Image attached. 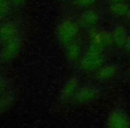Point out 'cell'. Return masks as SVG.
I'll return each instance as SVG.
<instances>
[{
	"instance_id": "6da1fadb",
	"label": "cell",
	"mask_w": 130,
	"mask_h": 128,
	"mask_svg": "<svg viewBox=\"0 0 130 128\" xmlns=\"http://www.w3.org/2000/svg\"><path fill=\"white\" fill-rule=\"evenodd\" d=\"M108 124L111 127H128L130 126V121L124 112L116 110L110 114Z\"/></svg>"
},
{
	"instance_id": "7a4b0ae2",
	"label": "cell",
	"mask_w": 130,
	"mask_h": 128,
	"mask_svg": "<svg viewBox=\"0 0 130 128\" xmlns=\"http://www.w3.org/2000/svg\"><path fill=\"white\" fill-rule=\"evenodd\" d=\"M127 32L126 29L123 26H118L115 28L113 33H112V38L113 42L119 46H124L126 40L127 38Z\"/></svg>"
},
{
	"instance_id": "3957f363",
	"label": "cell",
	"mask_w": 130,
	"mask_h": 128,
	"mask_svg": "<svg viewBox=\"0 0 130 128\" xmlns=\"http://www.w3.org/2000/svg\"><path fill=\"white\" fill-rule=\"evenodd\" d=\"M128 10H129V7H128L127 4H126L124 1L114 2V4L111 6V12L115 15H118V16L126 15Z\"/></svg>"
},
{
	"instance_id": "277c9868",
	"label": "cell",
	"mask_w": 130,
	"mask_h": 128,
	"mask_svg": "<svg viewBox=\"0 0 130 128\" xmlns=\"http://www.w3.org/2000/svg\"><path fill=\"white\" fill-rule=\"evenodd\" d=\"M116 72H117V67L116 66L108 65L100 69L98 75H99V77L102 79H108V78H111L112 76H114Z\"/></svg>"
},
{
	"instance_id": "5b68a950",
	"label": "cell",
	"mask_w": 130,
	"mask_h": 128,
	"mask_svg": "<svg viewBox=\"0 0 130 128\" xmlns=\"http://www.w3.org/2000/svg\"><path fill=\"white\" fill-rule=\"evenodd\" d=\"M96 20H97V15L94 12H89L85 15V21L87 24L94 23V22H96Z\"/></svg>"
},
{
	"instance_id": "8992f818",
	"label": "cell",
	"mask_w": 130,
	"mask_h": 128,
	"mask_svg": "<svg viewBox=\"0 0 130 128\" xmlns=\"http://www.w3.org/2000/svg\"><path fill=\"white\" fill-rule=\"evenodd\" d=\"M124 47L127 52H130V35L127 36V38H126V43H125V45H124Z\"/></svg>"
},
{
	"instance_id": "52a82bcc",
	"label": "cell",
	"mask_w": 130,
	"mask_h": 128,
	"mask_svg": "<svg viewBox=\"0 0 130 128\" xmlns=\"http://www.w3.org/2000/svg\"><path fill=\"white\" fill-rule=\"evenodd\" d=\"M126 17H127V19H128V21L130 22V8H129V10H128V12L126 13Z\"/></svg>"
},
{
	"instance_id": "ba28073f",
	"label": "cell",
	"mask_w": 130,
	"mask_h": 128,
	"mask_svg": "<svg viewBox=\"0 0 130 128\" xmlns=\"http://www.w3.org/2000/svg\"><path fill=\"white\" fill-rule=\"evenodd\" d=\"M113 2H119V1H124V0H112Z\"/></svg>"
}]
</instances>
